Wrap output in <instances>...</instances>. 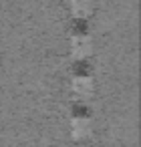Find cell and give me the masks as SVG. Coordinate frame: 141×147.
<instances>
[{"label":"cell","mask_w":141,"mask_h":147,"mask_svg":"<svg viewBox=\"0 0 141 147\" xmlns=\"http://www.w3.org/2000/svg\"><path fill=\"white\" fill-rule=\"evenodd\" d=\"M71 89H73L75 97H79V99H89V97L93 95V91H95V85H93V79H91V77L79 75V77L73 79Z\"/></svg>","instance_id":"2"},{"label":"cell","mask_w":141,"mask_h":147,"mask_svg":"<svg viewBox=\"0 0 141 147\" xmlns=\"http://www.w3.org/2000/svg\"><path fill=\"white\" fill-rule=\"evenodd\" d=\"M93 53V40L89 34H75L71 38V57L75 61H85Z\"/></svg>","instance_id":"1"},{"label":"cell","mask_w":141,"mask_h":147,"mask_svg":"<svg viewBox=\"0 0 141 147\" xmlns=\"http://www.w3.org/2000/svg\"><path fill=\"white\" fill-rule=\"evenodd\" d=\"M71 133L75 139H85L91 135V121L87 117H75L71 121Z\"/></svg>","instance_id":"3"},{"label":"cell","mask_w":141,"mask_h":147,"mask_svg":"<svg viewBox=\"0 0 141 147\" xmlns=\"http://www.w3.org/2000/svg\"><path fill=\"white\" fill-rule=\"evenodd\" d=\"M69 6L75 18H89L93 12V0H69Z\"/></svg>","instance_id":"4"}]
</instances>
